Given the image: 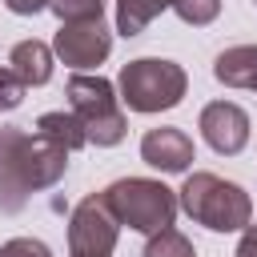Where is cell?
Listing matches in <instances>:
<instances>
[{"mask_svg":"<svg viewBox=\"0 0 257 257\" xmlns=\"http://www.w3.org/2000/svg\"><path fill=\"white\" fill-rule=\"evenodd\" d=\"M177 201L197 225H205L213 233H237L253 221L249 193L237 181H225L217 173H189L185 185L177 189Z\"/></svg>","mask_w":257,"mask_h":257,"instance_id":"7a4b0ae2","label":"cell"},{"mask_svg":"<svg viewBox=\"0 0 257 257\" xmlns=\"http://www.w3.org/2000/svg\"><path fill=\"white\" fill-rule=\"evenodd\" d=\"M36 133H44L48 141H56V145H64L68 153H76V149H84L88 145V133H84V124L76 120V112L68 108H56V112H40L36 116Z\"/></svg>","mask_w":257,"mask_h":257,"instance_id":"7c38bea8","label":"cell"},{"mask_svg":"<svg viewBox=\"0 0 257 257\" xmlns=\"http://www.w3.org/2000/svg\"><path fill=\"white\" fill-rule=\"evenodd\" d=\"M173 12H177L185 24L201 28V24H213V20H217L221 0H173Z\"/></svg>","mask_w":257,"mask_h":257,"instance_id":"9a60e30c","label":"cell"},{"mask_svg":"<svg viewBox=\"0 0 257 257\" xmlns=\"http://www.w3.org/2000/svg\"><path fill=\"white\" fill-rule=\"evenodd\" d=\"M0 257H52V249L36 237H12L0 245Z\"/></svg>","mask_w":257,"mask_h":257,"instance_id":"ac0fdd59","label":"cell"},{"mask_svg":"<svg viewBox=\"0 0 257 257\" xmlns=\"http://www.w3.org/2000/svg\"><path fill=\"white\" fill-rule=\"evenodd\" d=\"M68 169V149L20 124L0 128V213H20L32 193L52 189Z\"/></svg>","mask_w":257,"mask_h":257,"instance_id":"6da1fadb","label":"cell"},{"mask_svg":"<svg viewBox=\"0 0 257 257\" xmlns=\"http://www.w3.org/2000/svg\"><path fill=\"white\" fill-rule=\"evenodd\" d=\"M64 96H68V108L76 112V120L84 124V133H88L92 145L112 149V145L124 141L128 120H124V112H120V96H116V88H112L104 76L72 72L68 84H64Z\"/></svg>","mask_w":257,"mask_h":257,"instance_id":"277c9868","label":"cell"},{"mask_svg":"<svg viewBox=\"0 0 257 257\" xmlns=\"http://www.w3.org/2000/svg\"><path fill=\"white\" fill-rule=\"evenodd\" d=\"M213 76L229 88H257V44H233L217 52Z\"/></svg>","mask_w":257,"mask_h":257,"instance_id":"30bf717a","label":"cell"},{"mask_svg":"<svg viewBox=\"0 0 257 257\" xmlns=\"http://www.w3.org/2000/svg\"><path fill=\"white\" fill-rule=\"evenodd\" d=\"M8 68H12L28 88L48 84V80H52V48L40 44V40H20V44H12V52H8Z\"/></svg>","mask_w":257,"mask_h":257,"instance_id":"8fae6325","label":"cell"},{"mask_svg":"<svg viewBox=\"0 0 257 257\" xmlns=\"http://www.w3.org/2000/svg\"><path fill=\"white\" fill-rule=\"evenodd\" d=\"M173 0H116V32L120 36H141Z\"/></svg>","mask_w":257,"mask_h":257,"instance_id":"4fadbf2b","label":"cell"},{"mask_svg":"<svg viewBox=\"0 0 257 257\" xmlns=\"http://www.w3.org/2000/svg\"><path fill=\"white\" fill-rule=\"evenodd\" d=\"M253 4H257V0H253Z\"/></svg>","mask_w":257,"mask_h":257,"instance_id":"44dd1931","label":"cell"},{"mask_svg":"<svg viewBox=\"0 0 257 257\" xmlns=\"http://www.w3.org/2000/svg\"><path fill=\"white\" fill-rule=\"evenodd\" d=\"M24 80L12 72V68H0V112H12V108H20V100H24Z\"/></svg>","mask_w":257,"mask_h":257,"instance_id":"e0dca14e","label":"cell"},{"mask_svg":"<svg viewBox=\"0 0 257 257\" xmlns=\"http://www.w3.org/2000/svg\"><path fill=\"white\" fill-rule=\"evenodd\" d=\"M201 137L209 141L213 153L221 157H237L245 145H249V112L233 100H213L201 108Z\"/></svg>","mask_w":257,"mask_h":257,"instance_id":"ba28073f","label":"cell"},{"mask_svg":"<svg viewBox=\"0 0 257 257\" xmlns=\"http://www.w3.org/2000/svg\"><path fill=\"white\" fill-rule=\"evenodd\" d=\"M145 257H197L193 241L181 233V229H161V233H149V245H145Z\"/></svg>","mask_w":257,"mask_h":257,"instance_id":"5bb4252c","label":"cell"},{"mask_svg":"<svg viewBox=\"0 0 257 257\" xmlns=\"http://www.w3.org/2000/svg\"><path fill=\"white\" fill-rule=\"evenodd\" d=\"M104 197H108L116 221L145 237L169 229L177 217V205H181L173 189H165L161 181H149V177H120L104 189Z\"/></svg>","mask_w":257,"mask_h":257,"instance_id":"5b68a950","label":"cell"},{"mask_svg":"<svg viewBox=\"0 0 257 257\" xmlns=\"http://www.w3.org/2000/svg\"><path fill=\"white\" fill-rule=\"evenodd\" d=\"M52 0H4V8L8 12H16V16H36L40 8H48Z\"/></svg>","mask_w":257,"mask_h":257,"instance_id":"ffe728a7","label":"cell"},{"mask_svg":"<svg viewBox=\"0 0 257 257\" xmlns=\"http://www.w3.org/2000/svg\"><path fill=\"white\" fill-rule=\"evenodd\" d=\"M193 137L185 128H173V124H161V128H149L141 137V161L161 169V173H185L193 165Z\"/></svg>","mask_w":257,"mask_h":257,"instance_id":"9c48e42d","label":"cell"},{"mask_svg":"<svg viewBox=\"0 0 257 257\" xmlns=\"http://www.w3.org/2000/svg\"><path fill=\"white\" fill-rule=\"evenodd\" d=\"M52 52L68 68H96L112 52V32L104 28V20H64L52 40Z\"/></svg>","mask_w":257,"mask_h":257,"instance_id":"52a82bcc","label":"cell"},{"mask_svg":"<svg viewBox=\"0 0 257 257\" xmlns=\"http://www.w3.org/2000/svg\"><path fill=\"white\" fill-rule=\"evenodd\" d=\"M120 221L104 193H88L68 217V257H112Z\"/></svg>","mask_w":257,"mask_h":257,"instance_id":"8992f818","label":"cell"},{"mask_svg":"<svg viewBox=\"0 0 257 257\" xmlns=\"http://www.w3.org/2000/svg\"><path fill=\"white\" fill-rule=\"evenodd\" d=\"M120 100L133 108V112H165V108H177L189 92V76L177 60H161V56H141V60H128L120 68Z\"/></svg>","mask_w":257,"mask_h":257,"instance_id":"3957f363","label":"cell"},{"mask_svg":"<svg viewBox=\"0 0 257 257\" xmlns=\"http://www.w3.org/2000/svg\"><path fill=\"white\" fill-rule=\"evenodd\" d=\"M48 8L56 12L60 24H64V20H100L104 0H52Z\"/></svg>","mask_w":257,"mask_h":257,"instance_id":"2e32d148","label":"cell"},{"mask_svg":"<svg viewBox=\"0 0 257 257\" xmlns=\"http://www.w3.org/2000/svg\"><path fill=\"white\" fill-rule=\"evenodd\" d=\"M233 257H257V225L249 221L245 225V233H241V241H237V253Z\"/></svg>","mask_w":257,"mask_h":257,"instance_id":"d6986e66","label":"cell"}]
</instances>
